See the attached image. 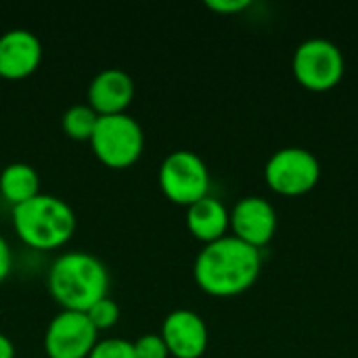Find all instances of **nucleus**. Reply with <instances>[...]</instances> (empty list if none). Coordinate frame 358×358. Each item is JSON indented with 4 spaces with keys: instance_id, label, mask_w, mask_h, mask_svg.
<instances>
[{
    "instance_id": "obj_16",
    "label": "nucleus",
    "mask_w": 358,
    "mask_h": 358,
    "mask_svg": "<svg viewBox=\"0 0 358 358\" xmlns=\"http://www.w3.org/2000/svg\"><path fill=\"white\" fill-rule=\"evenodd\" d=\"M86 358H136L134 342L122 336H107L99 338Z\"/></svg>"
},
{
    "instance_id": "obj_8",
    "label": "nucleus",
    "mask_w": 358,
    "mask_h": 358,
    "mask_svg": "<svg viewBox=\"0 0 358 358\" xmlns=\"http://www.w3.org/2000/svg\"><path fill=\"white\" fill-rule=\"evenodd\" d=\"M96 340L99 331L86 313L61 308L48 321L42 342L48 358H86Z\"/></svg>"
},
{
    "instance_id": "obj_3",
    "label": "nucleus",
    "mask_w": 358,
    "mask_h": 358,
    "mask_svg": "<svg viewBox=\"0 0 358 358\" xmlns=\"http://www.w3.org/2000/svg\"><path fill=\"white\" fill-rule=\"evenodd\" d=\"M10 218L17 237L38 252L63 248L73 237L78 224L73 208L63 197L42 191L19 206H13Z\"/></svg>"
},
{
    "instance_id": "obj_1",
    "label": "nucleus",
    "mask_w": 358,
    "mask_h": 358,
    "mask_svg": "<svg viewBox=\"0 0 358 358\" xmlns=\"http://www.w3.org/2000/svg\"><path fill=\"white\" fill-rule=\"evenodd\" d=\"M260 250L227 235L206 243L193 262V279L201 292L214 298H233L248 292L260 277Z\"/></svg>"
},
{
    "instance_id": "obj_19",
    "label": "nucleus",
    "mask_w": 358,
    "mask_h": 358,
    "mask_svg": "<svg viewBox=\"0 0 358 358\" xmlns=\"http://www.w3.org/2000/svg\"><path fill=\"white\" fill-rule=\"evenodd\" d=\"M206 6L220 15H237L252 6L250 0H206Z\"/></svg>"
},
{
    "instance_id": "obj_6",
    "label": "nucleus",
    "mask_w": 358,
    "mask_h": 358,
    "mask_svg": "<svg viewBox=\"0 0 358 358\" xmlns=\"http://www.w3.org/2000/svg\"><path fill=\"white\" fill-rule=\"evenodd\" d=\"M292 71L302 88L310 92H327L344 78V52L327 38H308L296 48Z\"/></svg>"
},
{
    "instance_id": "obj_11",
    "label": "nucleus",
    "mask_w": 358,
    "mask_h": 358,
    "mask_svg": "<svg viewBox=\"0 0 358 358\" xmlns=\"http://www.w3.org/2000/svg\"><path fill=\"white\" fill-rule=\"evenodd\" d=\"M136 84L134 78L122 67H105L88 84L86 103L99 115L124 113L134 101Z\"/></svg>"
},
{
    "instance_id": "obj_13",
    "label": "nucleus",
    "mask_w": 358,
    "mask_h": 358,
    "mask_svg": "<svg viewBox=\"0 0 358 358\" xmlns=\"http://www.w3.org/2000/svg\"><path fill=\"white\" fill-rule=\"evenodd\" d=\"M185 222H187L189 233L206 245L229 235L231 210L218 197L206 195L199 201L187 206Z\"/></svg>"
},
{
    "instance_id": "obj_18",
    "label": "nucleus",
    "mask_w": 358,
    "mask_h": 358,
    "mask_svg": "<svg viewBox=\"0 0 358 358\" xmlns=\"http://www.w3.org/2000/svg\"><path fill=\"white\" fill-rule=\"evenodd\" d=\"M136 358H168V346L159 334H143L134 340Z\"/></svg>"
},
{
    "instance_id": "obj_7",
    "label": "nucleus",
    "mask_w": 358,
    "mask_h": 358,
    "mask_svg": "<svg viewBox=\"0 0 358 358\" xmlns=\"http://www.w3.org/2000/svg\"><path fill=\"white\" fill-rule=\"evenodd\" d=\"M321 178L317 155L304 147H285L273 153L264 166V180L271 191L283 197L310 193Z\"/></svg>"
},
{
    "instance_id": "obj_21",
    "label": "nucleus",
    "mask_w": 358,
    "mask_h": 358,
    "mask_svg": "<svg viewBox=\"0 0 358 358\" xmlns=\"http://www.w3.org/2000/svg\"><path fill=\"white\" fill-rule=\"evenodd\" d=\"M15 357H17L15 342H13L4 331H0V358H15Z\"/></svg>"
},
{
    "instance_id": "obj_5",
    "label": "nucleus",
    "mask_w": 358,
    "mask_h": 358,
    "mask_svg": "<svg viewBox=\"0 0 358 358\" xmlns=\"http://www.w3.org/2000/svg\"><path fill=\"white\" fill-rule=\"evenodd\" d=\"M157 182L162 193L178 206H191L210 195V168L191 149L170 151L157 170Z\"/></svg>"
},
{
    "instance_id": "obj_10",
    "label": "nucleus",
    "mask_w": 358,
    "mask_h": 358,
    "mask_svg": "<svg viewBox=\"0 0 358 358\" xmlns=\"http://www.w3.org/2000/svg\"><path fill=\"white\" fill-rule=\"evenodd\" d=\"M159 336L174 358H201L210 344V331L203 317L191 308L170 310L162 321Z\"/></svg>"
},
{
    "instance_id": "obj_17",
    "label": "nucleus",
    "mask_w": 358,
    "mask_h": 358,
    "mask_svg": "<svg viewBox=\"0 0 358 358\" xmlns=\"http://www.w3.org/2000/svg\"><path fill=\"white\" fill-rule=\"evenodd\" d=\"M86 315H88L90 323L96 327V331H103V329H111L120 321V306L111 296H105L99 302H94L86 310Z\"/></svg>"
},
{
    "instance_id": "obj_2",
    "label": "nucleus",
    "mask_w": 358,
    "mask_h": 358,
    "mask_svg": "<svg viewBox=\"0 0 358 358\" xmlns=\"http://www.w3.org/2000/svg\"><path fill=\"white\" fill-rule=\"evenodd\" d=\"M46 287L61 308L86 313L94 302L109 296V271L96 254L67 250L50 262Z\"/></svg>"
},
{
    "instance_id": "obj_9",
    "label": "nucleus",
    "mask_w": 358,
    "mask_h": 358,
    "mask_svg": "<svg viewBox=\"0 0 358 358\" xmlns=\"http://www.w3.org/2000/svg\"><path fill=\"white\" fill-rule=\"evenodd\" d=\"M277 227L279 218L275 206L260 195L241 197L231 208V235L256 250H262L273 241Z\"/></svg>"
},
{
    "instance_id": "obj_14",
    "label": "nucleus",
    "mask_w": 358,
    "mask_h": 358,
    "mask_svg": "<svg viewBox=\"0 0 358 358\" xmlns=\"http://www.w3.org/2000/svg\"><path fill=\"white\" fill-rule=\"evenodd\" d=\"M40 193V176L31 164L13 162L0 172V195L10 203L19 206Z\"/></svg>"
},
{
    "instance_id": "obj_12",
    "label": "nucleus",
    "mask_w": 358,
    "mask_h": 358,
    "mask_svg": "<svg viewBox=\"0 0 358 358\" xmlns=\"http://www.w3.org/2000/svg\"><path fill=\"white\" fill-rule=\"evenodd\" d=\"M42 61L40 38L25 27H13L0 34V78L21 80L38 69Z\"/></svg>"
},
{
    "instance_id": "obj_4",
    "label": "nucleus",
    "mask_w": 358,
    "mask_h": 358,
    "mask_svg": "<svg viewBox=\"0 0 358 358\" xmlns=\"http://www.w3.org/2000/svg\"><path fill=\"white\" fill-rule=\"evenodd\" d=\"M92 153L109 168L132 166L145 149V132L134 115L128 111L99 115L90 136Z\"/></svg>"
},
{
    "instance_id": "obj_15",
    "label": "nucleus",
    "mask_w": 358,
    "mask_h": 358,
    "mask_svg": "<svg viewBox=\"0 0 358 358\" xmlns=\"http://www.w3.org/2000/svg\"><path fill=\"white\" fill-rule=\"evenodd\" d=\"M99 113L88 103H73L61 115L63 132L73 141H90Z\"/></svg>"
},
{
    "instance_id": "obj_20",
    "label": "nucleus",
    "mask_w": 358,
    "mask_h": 358,
    "mask_svg": "<svg viewBox=\"0 0 358 358\" xmlns=\"http://www.w3.org/2000/svg\"><path fill=\"white\" fill-rule=\"evenodd\" d=\"M13 262H15V258H13V248H10V243L6 241V237L0 233V283L8 277V273H10V268H13Z\"/></svg>"
}]
</instances>
